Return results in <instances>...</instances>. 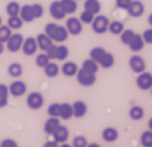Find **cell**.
I'll use <instances>...</instances> for the list:
<instances>
[{
    "mask_svg": "<svg viewBox=\"0 0 152 147\" xmlns=\"http://www.w3.org/2000/svg\"><path fill=\"white\" fill-rule=\"evenodd\" d=\"M47 56L50 57V60H60V61H64L66 57L69 56V50L66 46H64V44H53L51 47L48 49L47 52Z\"/></svg>",
    "mask_w": 152,
    "mask_h": 147,
    "instance_id": "7a4b0ae2",
    "label": "cell"
},
{
    "mask_svg": "<svg viewBox=\"0 0 152 147\" xmlns=\"http://www.w3.org/2000/svg\"><path fill=\"white\" fill-rule=\"evenodd\" d=\"M87 140L84 136H76L73 139V143H72V147H86L87 146Z\"/></svg>",
    "mask_w": 152,
    "mask_h": 147,
    "instance_id": "b9f144b4",
    "label": "cell"
},
{
    "mask_svg": "<svg viewBox=\"0 0 152 147\" xmlns=\"http://www.w3.org/2000/svg\"><path fill=\"white\" fill-rule=\"evenodd\" d=\"M0 147H1V146H0Z\"/></svg>",
    "mask_w": 152,
    "mask_h": 147,
    "instance_id": "9f6ffc18",
    "label": "cell"
},
{
    "mask_svg": "<svg viewBox=\"0 0 152 147\" xmlns=\"http://www.w3.org/2000/svg\"><path fill=\"white\" fill-rule=\"evenodd\" d=\"M105 53H107V50H105L104 47H100V46L93 47L91 50H90V58L94 60L96 63H100V60L102 58V56H104Z\"/></svg>",
    "mask_w": 152,
    "mask_h": 147,
    "instance_id": "d6a6232c",
    "label": "cell"
},
{
    "mask_svg": "<svg viewBox=\"0 0 152 147\" xmlns=\"http://www.w3.org/2000/svg\"><path fill=\"white\" fill-rule=\"evenodd\" d=\"M123 29H124V24H123V22H120V21H109L108 31L111 32L112 35H120Z\"/></svg>",
    "mask_w": 152,
    "mask_h": 147,
    "instance_id": "1f68e13d",
    "label": "cell"
},
{
    "mask_svg": "<svg viewBox=\"0 0 152 147\" xmlns=\"http://www.w3.org/2000/svg\"><path fill=\"white\" fill-rule=\"evenodd\" d=\"M50 61H51L50 57L47 56V53H44V52L36 56V65L37 67H40V68H44L48 63H50Z\"/></svg>",
    "mask_w": 152,
    "mask_h": 147,
    "instance_id": "8d00e7d4",
    "label": "cell"
},
{
    "mask_svg": "<svg viewBox=\"0 0 152 147\" xmlns=\"http://www.w3.org/2000/svg\"><path fill=\"white\" fill-rule=\"evenodd\" d=\"M20 10H21V6L17 3V1H10V3L6 6V13L8 14V17L20 16Z\"/></svg>",
    "mask_w": 152,
    "mask_h": 147,
    "instance_id": "836d02e7",
    "label": "cell"
},
{
    "mask_svg": "<svg viewBox=\"0 0 152 147\" xmlns=\"http://www.w3.org/2000/svg\"><path fill=\"white\" fill-rule=\"evenodd\" d=\"M127 46H129V49H130L133 53L141 52V50L144 49V39H142V36H141V35H137V33H136V35L133 36L132 42H130Z\"/></svg>",
    "mask_w": 152,
    "mask_h": 147,
    "instance_id": "ac0fdd59",
    "label": "cell"
},
{
    "mask_svg": "<svg viewBox=\"0 0 152 147\" xmlns=\"http://www.w3.org/2000/svg\"><path fill=\"white\" fill-rule=\"evenodd\" d=\"M118 137H119V132H118V129H115V128L108 126L102 131V139H104V142H107V143H113V142L118 140Z\"/></svg>",
    "mask_w": 152,
    "mask_h": 147,
    "instance_id": "e0dca14e",
    "label": "cell"
},
{
    "mask_svg": "<svg viewBox=\"0 0 152 147\" xmlns=\"http://www.w3.org/2000/svg\"><path fill=\"white\" fill-rule=\"evenodd\" d=\"M148 128H149V131H152V118L149 119V122H148Z\"/></svg>",
    "mask_w": 152,
    "mask_h": 147,
    "instance_id": "816d5d0a",
    "label": "cell"
},
{
    "mask_svg": "<svg viewBox=\"0 0 152 147\" xmlns=\"http://www.w3.org/2000/svg\"><path fill=\"white\" fill-rule=\"evenodd\" d=\"M48 11H50V16H51L56 21H61V20H64L65 17H66L65 11L62 10V7H61L60 0H54V1L50 4Z\"/></svg>",
    "mask_w": 152,
    "mask_h": 147,
    "instance_id": "30bf717a",
    "label": "cell"
},
{
    "mask_svg": "<svg viewBox=\"0 0 152 147\" xmlns=\"http://www.w3.org/2000/svg\"><path fill=\"white\" fill-rule=\"evenodd\" d=\"M94 17H96V16H94L93 13L87 11V10H84V11L80 14L79 20L82 21V24H91L93 20H94Z\"/></svg>",
    "mask_w": 152,
    "mask_h": 147,
    "instance_id": "f35d334b",
    "label": "cell"
},
{
    "mask_svg": "<svg viewBox=\"0 0 152 147\" xmlns=\"http://www.w3.org/2000/svg\"><path fill=\"white\" fill-rule=\"evenodd\" d=\"M142 39H144V43H148V44H152V28L149 29H145L144 33H142Z\"/></svg>",
    "mask_w": 152,
    "mask_h": 147,
    "instance_id": "ee69618b",
    "label": "cell"
},
{
    "mask_svg": "<svg viewBox=\"0 0 152 147\" xmlns=\"http://www.w3.org/2000/svg\"><path fill=\"white\" fill-rule=\"evenodd\" d=\"M4 49H6V46H4V43H0V54H3Z\"/></svg>",
    "mask_w": 152,
    "mask_h": 147,
    "instance_id": "7dc6e473",
    "label": "cell"
},
{
    "mask_svg": "<svg viewBox=\"0 0 152 147\" xmlns=\"http://www.w3.org/2000/svg\"><path fill=\"white\" fill-rule=\"evenodd\" d=\"M8 86L4 83H0V108H4L8 104Z\"/></svg>",
    "mask_w": 152,
    "mask_h": 147,
    "instance_id": "f1b7e54d",
    "label": "cell"
},
{
    "mask_svg": "<svg viewBox=\"0 0 152 147\" xmlns=\"http://www.w3.org/2000/svg\"><path fill=\"white\" fill-rule=\"evenodd\" d=\"M60 3L65 14H73L77 10V1L76 0H60Z\"/></svg>",
    "mask_w": 152,
    "mask_h": 147,
    "instance_id": "cb8c5ba5",
    "label": "cell"
},
{
    "mask_svg": "<svg viewBox=\"0 0 152 147\" xmlns=\"http://www.w3.org/2000/svg\"><path fill=\"white\" fill-rule=\"evenodd\" d=\"M8 92L10 95L14 97H20V96L26 93V83L22 81H14L10 86H8Z\"/></svg>",
    "mask_w": 152,
    "mask_h": 147,
    "instance_id": "7c38bea8",
    "label": "cell"
},
{
    "mask_svg": "<svg viewBox=\"0 0 152 147\" xmlns=\"http://www.w3.org/2000/svg\"><path fill=\"white\" fill-rule=\"evenodd\" d=\"M26 104L31 110H40L44 104V97L39 92H32L26 97Z\"/></svg>",
    "mask_w": 152,
    "mask_h": 147,
    "instance_id": "52a82bcc",
    "label": "cell"
},
{
    "mask_svg": "<svg viewBox=\"0 0 152 147\" xmlns=\"http://www.w3.org/2000/svg\"><path fill=\"white\" fill-rule=\"evenodd\" d=\"M132 1L133 0H115V4L119 10H126V11H127V8L130 7Z\"/></svg>",
    "mask_w": 152,
    "mask_h": 147,
    "instance_id": "7bdbcfd3",
    "label": "cell"
},
{
    "mask_svg": "<svg viewBox=\"0 0 152 147\" xmlns=\"http://www.w3.org/2000/svg\"><path fill=\"white\" fill-rule=\"evenodd\" d=\"M144 108L140 107V106H134V107L130 108V111H129V115L133 121H140V119L144 118Z\"/></svg>",
    "mask_w": 152,
    "mask_h": 147,
    "instance_id": "f546056e",
    "label": "cell"
},
{
    "mask_svg": "<svg viewBox=\"0 0 152 147\" xmlns=\"http://www.w3.org/2000/svg\"><path fill=\"white\" fill-rule=\"evenodd\" d=\"M43 69H44V75L48 76V78H56V76L60 74V67H58L56 63H51V61H50Z\"/></svg>",
    "mask_w": 152,
    "mask_h": 147,
    "instance_id": "83f0119b",
    "label": "cell"
},
{
    "mask_svg": "<svg viewBox=\"0 0 152 147\" xmlns=\"http://www.w3.org/2000/svg\"><path fill=\"white\" fill-rule=\"evenodd\" d=\"M47 114L50 117H57V118H60V103L50 104L47 108Z\"/></svg>",
    "mask_w": 152,
    "mask_h": 147,
    "instance_id": "60d3db41",
    "label": "cell"
},
{
    "mask_svg": "<svg viewBox=\"0 0 152 147\" xmlns=\"http://www.w3.org/2000/svg\"><path fill=\"white\" fill-rule=\"evenodd\" d=\"M134 35H136V32L133 31V29H123L122 33H120V42L127 46V44L132 42V39H133V36Z\"/></svg>",
    "mask_w": 152,
    "mask_h": 147,
    "instance_id": "e575fe53",
    "label": "cell"
},
{
    "mask_svg": "<svg viewBox=\"0 0 152 147\" xmlns=\"http://www.w3.org/2000/svg\"><path fill=\"white\" fill-rule=\"evenodd\" d=\"M20 17H21V20L24 21V22H32V21H35V17H33L31 4H24V6L21 7Z\"/></svg>",
    "mask_w": 152,
    "mask_h": 147,
    "instance_id": "ffe728a7",
    "label": "cell"
},
{
    "mask_svg": "<svg viewBox=\"0 0 152 147\" xmlns=\"http://www.w3.org/2000/svg\"><path fill=\"white\" fill-rule=\"evenodd\" d=\"M140 142L142 144V147H152V131H145L141 133Z\"/></svg>",
    "mask_w": 152,
    "mask_h": 147,
    "instance_id": "d590c367",
    "label": "cell"
},
{
    "mask_svg": "<svg viewBox=\"0 0 152 147\" xmlns=\"http://www.w3.org/2000/svg\"><path fill=\"white\" fill-rule=\"evenodd\" d=\"M77 71H79V68H77V65H76L73 61H66V63H64V65L61 67V72H62L65 76H75L76 74H77Z\"/></svg>",
    "mask_w": 152,
    "mask_h": 147,
    "instance_id": "44dd1931",
    "label": "cell"
},
{
    "mask_svg": "<svg viewBox=\"0 0 152 147\" xmlns=\"http://www.w3.org/2000/svg\"><path fill=\"white\" fill-rule=\"evenodd\" d=\"M82 68H83V69H86V71H88V72H91V74H97V72H98L100 65H98V63H96L94 60L87 58V60H84V61H83Z\"/></svg>",
    "mask_w": 152,
    "mask_h": 147,
    "instance_id": "4dcf8cb0",
    "label": "cell"
},
{
    "mask_svg": "<svg viewBox=\"0 0 152 147\" xmlns=\"http://www.w3.org/2000/svg\"><path fill=\"white\" fill-rule=\"evenodd\" d=\"M72 111L75 118H83L86 115V112H87V104L82 101V100H77L72 104Z\"/></svg>",
    "mask_w": 152,
    "mask_h": 147,
    "instance_id": "2e32d148",
    "label": "cell"
},
{
    "mask_svg": "<svg viewBox=\"0 0 152 147\" xmlns=\"http://www.w3.org/2000/svg\"><path fill=\"white\" fill-rule=\"evenodd\" d=\"M65 28H66L69 35L77 36L82 33V31H83V24H82V21H80L79 18L71 17V18H68L66 22H65Z\"/></svg>",
    "mask_w": 152,
    "mask_h": 147,
    "instance_id": "8992f818",
    "label": "cell"
},
{
    "mask_svg": "<svg viewBox=\"0 0 152 147\" xmlns=\"http://www.w3.org/2000/svg\"><path fill=\"white\" fill-rule=\"evenodd\" d=\"M31 7H32V13H33L35 20H37V18H42V17H43L44 8H43V6H42V4L35 3V4H31Z\"/></svg>",
    "mask_w": 152,
    "mask_h": 147,
    "instance_id": "ab89813d",
    "label": "cell"
},
{
    "mask_svg": "<svg viewBox=\"0 0 152 147\" xmlns=\"http://www.w3.org/2000/svg\"><path fill=\"white\" fill-rule=\"evenodd\" d=\"M44 33H46L53 42H56V43H64L69 36L66 28L62 27V25L56 24V22H48V24H46V27H44Z\"/></svg>",
    "mask_w": 152,
    "mask_h": 147,
    "instance_id": "6da1fadb",
    "label": "cell"
},
{
    "mask_svg": "<svg viewBox=\"0 0 152 147\" xmlns=\"http://www.w3.org/2000/svg\"><path fill=\"white\" fill-rule=\"evenodd\" d=\"M148 24L152 27V13H151V14H149V17H148Z\"/></svg>",
    "mask_w": 152,
    "mask_h": 147,
    "instance_id": "f907efd6",
    "label": "cell"
},
{
    "mask_svg": "<svg viewBox=\"0 0 152 147\" xmlns=\"http://www.w3.org/2000/svg\"><path fill=\"white\" fill-rule=\"evenodd\" d=\"M11 36V29L7 25H0V43H6Z\"/></svg>",
    "mask_w": 152,
    "mask_h": 147,
    "instance_id": "74e56055",
    "label": "cell"
},
{
    "mask_svg": "<svg viewBox=\"0 0 152 147\" xmlns=\"http://www.w3.org/2000/svg\"><path fill=\"white\" fill-rule=\"evenodd\" d=\"M22 53L25 56H33L36 54L37 52V43H36V38H26L24 39V43H22Z\"/></svg>",
    "mask_w": 152,
    "mask_h": 147,
    "instance_id": "8fae6325",
    "label": "cell"
},
{
    "mask_svg": "<svg viewBox=\"0 0 152 147\" xmlns=\"http://www.w3.org/2000/svg\"><path fill=\"white\" fill-rule=\"evenodd\" d=\"M7 72L11 78H20V76L22 75L24 69H22V65H21L20 63H11L7 68Z\"/></svg>",
    "mask_w": 152,
    "mask_h": 147,
    "instance_id": "484cf974",
    "label": "cell"
},
{
    "mask_svg": "<svg viewBox=\"0 0 152 147\" xmlns=\"http://www.w3.org/2000/svg\"><path fill=\"white\" fill-rule=\"evenodd\" d=\"M129 67L132 68L133 72H136L137 75H138V74H141V72L145 71L147 64H145V60L142 58L141 56L134 54V56H132L130 57V60H129Z\"/></svg>",
    "mask_w": 152,
    "mask_h": 147,
    "instance_id": "ba28073f",
    "label": "cell"
},
{
    "mask_svg": "<svg viewBox=\"0 0 152 147\" xmlns=\"http://www.w3.org/2000/svg\"><path fill=\"white\" fill-rule=\"evenodd\" d=\"M60 118H57V117H50V118L44 122V132L47 133V135H53L54 131H56L57 128L60 126Z\"/></svg>",
    "mask_w": 152,
    "mask_h": 147,
    "instance_id": "d6986e66",
    "label": "cell"
},
{
    "mask_svg": "<svg viewBox=\"0 0 152 147\" xmlns=\"http://www.w3.org/2000/svg\"><path fill=\"white\" fill-rule=\"evenodd\" d=\"M1 22H3V21H1V17H0V25H1Z\"/></svg>",
    "mask_w": 152,
    "mask_h": 147,
    "instance_id": "f5cc1de1",
    "label": "cell"
},
{
    "mask_svg": "<svg viewBox=\"0 0 152 147\" xmlns=\"http://www.w3.org/2000/svg\"><path fill=\"white\" fill-rule=\"evenodd\" d=\"M108 25H109L108 17L102 16V14H97L91 22V28H93V31H94V33L102 35V33H105V32L108 31Z\"/></svg>",
    "mask_w": 152,
    "mask_h": 147,
    "instance_id": "3957f363",
    "label": "cell"
},
{
    "mask_svg": "<svg viewBox=\"0 0 152 147\" xmlns=\"http://www.w3.org/2000/svg\"><path fill=\"white\" fill-rule=\"evenodd\" d=\"M36 43H37V47H39L42 52L46 53L48 49L54 44V42H53L46 33H39V35L36 36Z\"/></svg>",
    "mask_w": 152,
    "mask_h": 147,
    "instance_id": "9a60e30c",
    "label": "cell"
},
{
    "mask_svg": "<svg viewBox=\"0 0 152 147\" xmlns=\"http://www.w3.org/2000/svg\"><path fill=\"white\" fill-rule=\"evenodd\" d=\"M86 147H100V144H97V143H90V144H87Z\"/></svg>",
    "mask_w": 152,
    "mask_h": 147,
    "instance_id": "681fc988",
    "label": "cell"
},
{
    "mask_svg": "<svg viewBox=\"0 0 152 147\" xmlns=\"http://www.w3.org/2000/svg\"><path fill=\"white\" fill-rule=\"evenodd\" d=\"M149 90H151V93H152V88H151V89H149Z\"/></svg>",
    "mask_w": 152,
    "mask_h": 147,
    "instance_id": "db71d44e",
    "label": "cell"
},
{
    "mask_svg": "<svg viewBox=\"0 0 152 147\" xmlns=\"http://www.w3.org/2000/svg\"><path fill=\"white\" fill-rule=\"evenodd\" d=\"M76 79L82 86L84 88H90L96 83V74H91V72L86 71L83 68H79V71L76 74Z\"/></svg>",
    "mask_w": 152,
    "mask_h": 147,
    "instance_id": "5b68a950",
    "label": "cell"
},
{
    "mask_svg": "<svg viewBox=\"0 0 152 147\" xmlns=\"http://www.w3.org/2000/svg\"><path fill=\"white\" fill-rule=\"evenodd\" d=\"M76 1H79V0H76Z\"/></svg>",
    "mask_w": 152,
    "mask_h": 147,
    "instance_id": "11a10c76",
    "label": "cell"
},
{
    "mask_svg": "<svg viewBox=\"0 0 152 147\" xmlns=\"http://www.w3.org/2000/svg\"><path fill=\"white\" fill-rule=\"evenodd\" d=\"M0 146L1 147H18V144H17L15 140H12V139H4V140H1Z\"/></svg>",
    "mask_w": 152,
    "mask_h": 147,
    "instance_id": "f6af8a7d",
    "label": "cell"
},
{
    "mask_svg": "<svg viewBox=\"0 0 152 147\" xmlns=\"http://www.w3.org/2000/svg\"><path fill=\"white\" fill-rule=\"evenodd\" d=\"M144 11H145V7H144V4H142V1H140V0H133L132 4H130V7L127 8L129 16L133 17V18L141 17L144 14Z\"/></svg>",
    "mask_w": 152,
    "mask_h": 147,
    "instance_id": "4fadbf2b",
    "label": "cell"
},
{
    "mask_svg": "<svg viewBox=\"0 0 152 147\" xmlns=\"http://www.w3.org/2000/svg\"><path fill=\"white\" fill-rule=\"evenodd\" d=\"M58 147H72V146H71V144H68V143H66V142H65V143H61V144H58Z\"/></svg>",
    "mask_w": 152,
    "mask_h": 147,
    "instance_id": "c3c4849f",
    "label": "cell"
},
{
    "mask_svg": "<svg viewBox=\"0 0 152 147\" xmlns=\"http://www.w3.org/2000/svg\"><path fill=\"white\" fill-rule=\"evenodd\" d=\"M84 10L93 13L94 16L100 14V11H101L100 0H86V1H84Z\"/></svg>",
    "mask_w": 152,
    "mask_h": 147,
    "instance_id": "7402d4cb",
    "label": "cell"
},
{
    "mask_svg": "<svg viewBox=\"0 0 152 147\" xmlns=\"http://www.w3.org/2000/svg\"><path fill=\"white\" fill-rule=\"evenodd\" d=\"M73 117V111H72V104L68 103H61L60 104V118L68 121Z\"/></svg>",
    "mask_w": 152,
    "mask_h": 147,
    "instance_id": "603a6c76",
    "label": "cell"
},
{
    "mask_svg": "<svg viewBox=\"0 0 152 147\" xmlns=\"http://www.w3.org/2000/svg\"><path fill=\"white\" fill-rule=\"evenodd\" d=\"M113 64H115V57H113L112 53H105L104 56H102V58L100 60V63H98V65H100L101 68H105V69H108V68H112Z\"/></svg>",
    "mask_w": 152,
    "mask_h": 147,
    "instance_id": "d4e9b609",
    "label": "cell"
},
{
    "mask_svg": "<svg viewBox=\"0 0 152 147\" xmlns=\"http://www.w3.org/2000/svg\"><path fill=\"white\" fill-rule=\"evenodd\" d=\"M22 43H24V36L17 32V33H11V36L8 38V40L4 44H6V49L10 53H17L21 50Z\"/></svg>",
    "mask_w": 152,
    "mask_h": 147,
    "instance_id": "277c9868",
    "label": "cell"
},
{
    "mask_svg": "<svg viewBox=\"0 0 152 147\" xmlns=\"http://www.w3.org/2000/svg\"><path fill=\"white\" fill-rule=\"evenodd\" d=\"M136 85L140 90H149L152 88V74L149 72H141L136 79Z\"/></svg>",
    "mask_w": 152,
    "mask_h": 147,
    "instance_id": "9c48e42d",
    "label": "cell"
},
{
    "mask_svg": "<svg viewBox=\"0 0 152 147\" xmlns=\"http://www.w3.org/2000/svg\"><path fill=\"white\" fill-rule=\"evenodd\" d=\"M43 147H58V143H57L56 140H50L47 143H44Z\"/></svg>",
    "mask_w": 152,
    "mask_h": 147,
    "instance_id": "bcb514c9",
    "label": "cell"
},
{
    "mask_svg": "<svg viewBox=\"0 0 152 147\" xmlns=\"http://www.w3.org/2000/svg\"><path fill=\"white\" fill-rule=\"evenodd\" d=\"M51 136H53V139L56 140L58 144L65 143V142L68 140V137H69V131H68V128H65V126H62V125H60V126L54 131V133H53Z\"/></svg>",
    "mask_w": 152,
    "mask_h": 147,
    "instance_id": "5bb4252c",
    "label": "cell"
},
{
    "mask_svg": "<svg viewBox=\"0 0 152 147\" xmlns=\"http://www.w3.org/2000/svg\"><path fill=\"white\" fill-rule=\"evenodd\" d=\"M24 25V21L21 20L20 16H12V17H8L7 20V27L10 29H14V31H18V29L22 28Z\"/></svg>",
    "mask_w": 152,
    "mask_h": 147,
    "instance_id": "4316f807",
    "label": "cell"
}]
</instances>
